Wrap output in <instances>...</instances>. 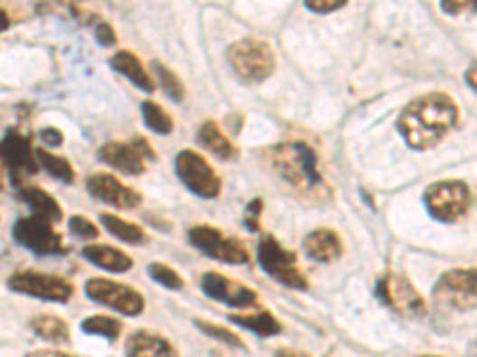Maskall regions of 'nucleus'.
<instances>
[{
    "mask_svg": "<svg viewBox=\"0 0 477 357\" xmlns=\"http://www.w3.org/2000/svg\"><path fill=\"white\" fill-rule=\"evenodd\" d=\"M458 113L454 100L444 93H430L413 100L398 117V132L404 133L406 143L416 151H427L444 139L456 122Z\"/></svg>",
    "mask_w": 477,
    "mask_h": 357,
    "instance_id": "nucleus-1",
    "label": "nucleus"
},
{
    "mask_svg": "<svg viewBox=\"0 0 477 357\" xmlns=\"http://www.w3.org/2000/svg\"><path fill=\"white\" fill-rule=\"evenodd\" d=\"M272 167L286 184H292L294 188H301V191H308L320 184L315 152L304 143H285V146L275 148Z\"/></svg>",
    "mask_w": 477,
    "mask_h": 357,
    "instance_id": "nucleus-2",
    "label": "nucleus"
},
{
    "mask_svg": "<svg viewBox=\"0 0 477 357\" xmlns=\"http://www.w3.org/2000/svg\"><path fill=\"white\" fill-rule=\"evenodd\" d=\"M227 58H229V65H232L234 72L244 81H251V84L266 81L275 72V55H272V48L267 46L266 41H237L229 48Z\"/></svg>",
    "mask_w": 477,
    "mask_h": 357,
    "instance_id": "nucleus-3",
    "label": "nucleus"
},
{
    "mask_svg": "<svg viewBox=\"0 0 477 357\" xmlns=\"http://www.w3.org/2000/svg\"><path fill=\"white\" fill-rule=\"evenodd\" d=\"M425 206L439 222H456L471 207V191L463 181H439L425 191Z\"/></svg>",
    "mask_w": 477,
    "mask_h": 357,
    "instance_id": "nucleus-4",
    "label": "nucleus"
},
{
    "mask_svg": "<svg viewBox=\"0 0 477 357\" xmlns=\"http://www.w3.org/2000/svg\"><path fill=\"white\" fill-rule=\"evenodd\" d=\"M435 300L449 310L477 307V270L446 271L435 286Z\"/></svg>",
    "mask_w": 477,
    "mask_h": 357,
    "instance_id": "nucleus-5",
    "label": "nucleus"
},
{
    "mask_svg": "<svg viewBox=\"0 0 477 357\" xmlns=\"http://www.w3.org/2000/svg\"><path fill=\"white\" fill-rule=\"evenodd\" d=\"M378 293L391 310H397L404 317H423L425 315V300L413 288L411 281H406L401 274H385L378 281Z\"/></svg>",
    "mask_w": 477,
    "mask_h": 357,
    "instance_id": "nucleus-6",
    "label": "nucleus"
},
{
    "mask_svg": "<svg viewBox=\"0 0 477 357\" xmlns=\"http://www.w3.org/2000/svg\"><path fill=\"white\" fill-rule=\"evenodd\" d=\"M258 260L263 270L285 286H289V288H305L304 274L296 270V255L285 251L277 241L266 238L258 248Z\"/></svg>",
    "mask_w": 477,
    "mask_h": 357,
    "instance_id": "nucleus-7",
    "label": "nucleus"
},
{
    "mask_svg": "<svg viewBox=\"0 0 477 357\" xmlns=\"http://www.w3.org/2000/svg\"><path fill=\"white\" fill-rule=\"evenodd\" d=\"M87 296L96 303L122 312V315H129V317H136L144 312V298L139 293L129 286L106 281V279H91L87 284Z\"/></svg>",
    "mask_w": 477,
    "mask_h": 357,
    "instance_id": "nucleus-8",
    "label": "nucleus"
},
{
    "mask_svg": "<svg viewBox=\"0 0 477 357\" xmlns=\"http://www.w3.org/2000/svg\"><path fill=\"white\" fill-rule=\"evenodd\" d=\"M177 174L189 188L201 198H215L220 193V178L210 169L206 160L193 151H184L177 155Z\"/></svg>",
    "mask_w": 477,
    "mask_h": 357,
    "instance_id": "nucleus-9",
    "label": "nucleus"
},
{
    "mask_svg": "<svg viewBox=\"0 0 477 357\" xmlns=\"http://www.w3.org/2000/svg\"><path fill=\"white\" fill-rule=\"evenodd\" d=\"M7 286L13 291L24 293V296L55 300V303H65L72 296V286L67 284L65 279L48 277V274H39V271H20L7 281Z\"/></svg>",
    "mask_w": 477,
    "mask_h": 357,
    "instance_id": "nucleus-10",
    "label": "nucleus"
},
{
    "mask_svg": "<svg viewBox=\"0 0 477 357\" xmlns=\"http://www.w3.org/2000/svg\"><path fill=\"white\" fill-rule=\"evenodd\" d=\"M189 236H192V243L212 260H222V262H229V265H241V262L248 260V252H246L244 245H238L237 241L227 238L225 233H220L218 229L196 226V229H192Z\"/></svg>",
    "mask_w": 477,
    "mask_h": 357,
    "instance_id": "nucleus-11",
    "label": "nucleus"
},
{
    "mask_svg": "<svg viewBox=\"0 0 477 357\" xmlns=\"http://www.w3.org/2000/svg\"><path fill=\"white\" fill-rule=\"evenodd\" d=\"M100 158L119 172L141 174L146 167V160L153 158V152L146 141L134 139L132 143H108L100 148Z\"/></svg>",
    "mask_w": 477,
    "mask_h": 357,
    "instance_id": "nucleus-12",
    "label": "nucleus"
},
{
    "mask_svg": "<svg viewBox=\"0 0 477 357\" xmlns=\"http://www.w3.org/2000/svg\"><path fill=\"white\" fill-rule=\"evenodd\" d=\"M14 238H17V243H22L24 248H29V251L33 252H41V255H51V252L62 251L60 236L51 229V224H48L46 219H20V222L14 224Z\"/></svg>",
    "mask_w": 477,
    "mask_h": 357,
    "instance_id": "nucleus-13",
    "label": "nucleus"
},
{
    "mask_svg": "<svg viewBox=\"0 0 477 357\" xmlns=\"http://www.w3.org/2000/svg\"><path fill=\"white\" fill-rule=\"evenodd\" d=\"M201 288L206 291L208 298L212 300H222L227 305H234V307H248V305H256V293L246 286L237 284V281H229V279L220 277L215 271L206 274L201 279Z\"/></svg>",
    "mask_w": 477,
    "mask_h": 357,
    "instance_id": "nucleus-14",
    "label": "nucleus"
},
{
    "mask_svg": "<svg viewBox=\"0 0 477 357\" xmlns=\"http://www.w3.org/2000/svg\"><path fill=\"white\" fill-rule=\"evenodd\" d=\"M89 193H91L96 200H103L108 206L115 207H136L139 206V193L126 188L125 184H119L115 177H108V174H96V177L89 178Z\"/></svg>",
    "mask_w": 477,
    "mask_h": 357,
    "instance_id": "nucleus-15",
    "label": "nucleus"
},
{
    "mask_svg": "<svg viewBox=\"0 0 477 357\" xmlns=\"http://www.w3.org/2000/svg\"><path fill=\"white\" fill-rule=\"evenodd\" d=\"M0 160L14 172H36L29 141L22 139L20 133H7L5 139L0 141Z\"/></svg>",
    "mask_w": 477,
    "mask_h": 357,
    "instance_id": "nucleus-16",
    "label": "nucleus"
},
{
    "mask_svg": "<svg viewBox=\"0 0 477 357\" xmlns=\"http://www.w3.org/2000/svg\"><path fill=\"white\" fill-rule=\"evenodd\" d=\"M126 357H177V352L165 338L153 336L146 331H136L126 341Z\"/></svg>",
    "mask_w": 477,
    "mask_h": 357,
    "instance_id": "nucleus-17",
    "label": "nucleus"
},
{
    "mask_svg": "<svg viewBox=\"0 0 477 357\" xmlns=\"http://www.w3.org/2000/svg\"><path fill=\"white\" fill-rule=\"evenodd\" d=\"M304 248L313 260H320V262H332L341 255V241L330 229H318V232L308 233Z\"/></svg>",
    "mask_w": 477,
    "mask_h": 357,
    "instance_id": "nucleus-18",
    "label": "nucleus"
},
{
    "mask_svg": "<svg viewBox=\"0 0 477 357\" xmlns=\"http://www.w3.org/2000/svg\"><path fill=\"white\" fill-rule=\"evenodd\" d=\"M84 258L108 271H126L132 267V260L126 258L125 252H119L117 248H110V245H89V248H84Z\"/></svg>",
    "mask_w": 477,
    "mask_h": 357,
    "instance_id": "nucleus-19",
    "label": "nucleus"
},
{
    "mask_svg": "<svg viewBox=\"0 0 477 357\" xmlns=\"http://www.w3.org/2000/svg\"><path fill=\"white\" fill-rule=\"evenodd\" d=\"M199 139L212 155H218L222 160L237 158V148L232 146V141H227V136L220 132V126L215 122H206V124L201 126Z\"/></svg>",
    "mask_w": 477,
    "mask_h": 357,
    "instance_id": "nucleus-20",
    "label": "nucleus"
},
{
    "mask_svg": "<svg viewBox=\"0 0 477 357\" xmlns=\"http://www.w3.org/2000/svg\"><path fill=\"white\" fill-rule=\"evenodd\" d=\"M113 67L117 72H122L126 79H132L134 87L144 88V91H153V81L151 77L146 74L144 65H141L139 60L134 58L132 53H117L113 58Z\"/></svg>",
    "mask_w": 477,
    "mask_h": 357,
    "instance_id": "nucleus-21",
    "label": "nucleus"
},
{
    "mask_svg": "<svg viewBox=\"0 0 477 357\" xmlns=\"http://www.w3.org/2000/svg\"><path fill=\"white\" fill-rule=\"evenodd\" d=\"M22 196L27 200V206L32 207L33 217L46 219V222H58V219L62 217L60 206L46 191H41V188H27Z\"/></svg>",
    "mask_w": 477,
    "mask_h": 357,
    "instance_id": "nucleus-22",
    "label": "nucleus"
},
{
    "mask_svg": "<svg viewBox=\"0 0 477 357\" xmlns=\"http://www.w3.org/2000/svg\"><path fill=\"white\" fill-rule=\"evenodd\" d=\"M234 325L244 326V329L260 334V336H275L279 334V322L272 317L270 312H253V315H234Z\"/></svg>",
    "mask_w": 477,
    "mask_h": 357,
    "instance_id": "nucleus-23",
    "label": "nucleus"
},
{
    "mask_svg": "<svg viewBox=\"0 0 477 357\" xmlns=\"http://www.w3.org/2000/svg\"><path fill=\"white\" fill-rule=\"evenodd\" d=\"M100 219H103V226H106L108 232L113 233L115 238H119V241H125V243H132V245L146 243V236H144V232H141L139 226L129 224V222L115 217V215H103Z\"/></svg>",
    "mask_w": 477,
    "mask_h": 357,
    "instance_id": "nucleus-24",
    "label": "nucleus"
},
{
    "mask_svg": "<svg viewBox=\"0 0 477 357\" xmlns=\"http://www.w3.org/2000/svg\"><path fill=\"white\" fill-rule=\"evenodd\" d=\"M32 326L41 338H46L51 343H65V341H70V329H67L65 322L58 317L33 319Z\"/></svg>",
    "mask_w": 477,
    "mask_h": 357,
    "instance_id": "nucleus-25",
    "label": "nucleus"
},
{
    "mask_svg": "<svg viewBox=\"0 0 477 357\" xmlns=\"http://www.w3.org/2000/svg\"><path fill=\"white\" fill-rule=\"evenodd\" d=\"M36 158H39L41 167L48 169V174H53V177L60 178V181H72L74 178L72 165H70L65 158L51 155V152H46V151H36Z\"/></svg>",
    "mask_w": 477,
    "mask_h": 357,
    "instance_id": "nucleus-26",
    "label": "nucleus"
},
{
    "mask_svg": "<svg viewBox=\"0 0 477 357\" xmlns=\"http://www.w3.org/2000/svg\"><path fill=\"white\" fill-rule=\"evenodd\" d=\"M141 113H144V119H146V124L151 126L153 132H158V133L173 132V119H170V114H167L160 105H155V103L148 100V103L141 105Z\"/></svg>",
    "mask_w": 477,
    "mask_h": 357,
    "instance_id": "nucleus-27",
    "label": "nucleus"
},
{
    "mask_svg": "<svg viewBox=\"0 0 477 357\" xmlns=\"http://www.w3.org/2000/svg\"><path fill=\"white\" fill-rule=\"evenodd\" d=\"M81 329L87 331V334H96V336H103V338L115 341V338L119 336L122 326H119V322H115V319H110V317H91V319H84V322H81Z\"/></svg>",
    "mask_w": 477,
    "mask_h": 357,
    "instance_id": "nucleus-28",
    "label": "nucleus"
},
{
    "mask_svg": "<svg viewBox=\"0 0 477 357\" xmlns=\"http://www.w3.org/2000/svg\"><path fill=\"white\" fill-rule=\"evenodd\" d=\"M153 69H155V74H158L160 84H163V88H165V93L170 96L173 100H182L184 98V87H182V81L174 77L167 67H163L160 62H153Z\"/></svg>",
    "mask_w": 477,
    "mask_h": 357,
    "instance_id": "nucleus-29",
    "label": "nucleus"
},
{
    "mask_svg": "<svg viewBox=\"0 0 477 357\" xmlns=\"http://www.w3.org/2000/svg\"><path fill=\"white\" fill-rule=\"evenodd\" d=\"M148 274L153 277V281H158V284L167 286V288H182L184 286V281L179 279L177 271L165 265H151L148 267Z\"/></svg>",
    "mask_w": 477,
    "mask_h": 357,
    "instance_id": "nucleus-30",
    "label": "nucleus"
},
{
    "mask_svg": "<svg viewBox=\"0 0 477 357\" xmlns=\"http://www.w3.org/2000/svg\"><path fill=\"white\" fill-rule=\"evenodd\" d=\"M196 326H199L201 331H206L208 336L218 338V341H222V343H227V345H234V348H241V345H244L241 338L234 336L232 331L222 329V326H215V325H210V322H201V319H196Z\"/></svg>",
    "mask_w": 477,
    "mask_h": 357,
    "instance_id": "nucleus-31",
    "label": "nucleus"
},
{
    "mask_svg": "<svg viewBox=\"0 0 477 357\" xmlns=\"http://www.w3.org/2000/svg\"><path fill=\"white\" fill-rule=\"evenodd\" d=\"M70 229H72L74 236L80 238H96L98 236V229L89 222V219L84 217H72L70 219Z\"/></svg>",
    "mask_w": 477,
    "mask_h": 357,
    "instance_id": "nucleus-32",
    "label": "nucleus"
},
{
    "mask_svg": "<svg viewBox=\"0 0 477 357\" xmlns=\"http://www.w3.org/2000/svg\"><path fill=\"white\" fill-rule=\"evenodd\" d=\"M344 3L346 0H305V5L311 7L313 13H332V10H337Z\"/></svg>",
    "mask_w": 477,
    "mask_h": 357,
    "instance_id": "nucleus-33",
    "label": "nucleus"
},
{
    "mask_svg": "<svg viewBox=\"0 0 477 357\" xmlns=\"http://www.w3.org/2000/svg\"><path fill=\"white\" fill-rule=\"evenodd\" d=\"M96 36H98V41L103 43V46H113L115 43V32L110 24H98V29H96Z\"/></svg>",
    "mask_w": 477,
    "mask_h": 357,
    "instance_id": "nucleus-34",
    "label": "nucleus"
},
{
    "mask_svg": "<svg viewBox=\"0 0 477 357\" xmlns=\"http://www.w3.org/2000/svg\"><path fill=\"white\" fill-rule=\"evenodd\" d=\"M446 13H458L461 7H475L477 10V0H444L442 3Z\"/></svg>",
    "mask_w": 477,
    "mask_h": 357,
    "instance_id": "nucleus-35",
    "label": "nucleus"
},
{
    "mask_svg": "<svg viewBox=\"0 0 477 357\" xmlns=\"http://www.w3.org/2000/svg\"><path fill=\"white\" fill-rule=\"evenodd\" d=\"M41 139L46 141L48 146H60V143H62V133H60L58 129H43V132H41Z\"/></svg>",
    "mask_w": 477,
    "mask_h": 357,
    "instance_id": "nucleus-36",
    "label": "nucleus"
},
{
    "mask_svg": "<svg viewBox=\"0 0 477 357\" xmlns=\"http://www.w3.org/2000/svg\"><path fill=\"white\" fill-rule=\"evenodd\" d=\"M465 79L471 81V87L477 91V65H472L471 69H468V74H465Z\"/></svg>",
    "mask_w": 477,
    "mask_h": 357,
    "instance_id": "nucleus-37",
    "label": "nucleus"
},
{
    "mask_svg": "<svg viewBox=\"0 0 477 357\" xmlns=\"http://www.w3.org/2000/svg\"><path fill=\"white\" fill-rule=\"evenodd\" d=\"M29 357H70V355L58 352V351H41V352H33V355H29Z\"/></svg>",
    "mask_w": 477,
    "mask_h": 357,
    "instance_id": "nucleus-38",
    "label": "nucleus"
},
{
    "mask_svg": "<svg viewBox=\"0 0 477 357\" xmlns=\"http://www.w3.org/2000/svg\"><path fill=\"white\" fill-rule=\"evenodd\" d=\"M7 27H10V20H7V14L0 10V32H5Z\"/></svg>",
    "mask_w": 477,
    "mask_h": 357,
    "instance_id": "nucleus-39",
    "label": "nucleus"
},
{
    "mask_svg": "<svg viewBox=\"0 0 477 357\" xmlns=\"http://www.w3.org/2000/svg\"><path fill=\"white\" fill-rule=\"evenodd\" d=\"M277 357H308V355H304V352H296V351H282Z\"/></svg>",
    "mask_w": 477,
    "mask_h": 357,
    "instance_id": "nucleus-40",
    "label": "nucleus"
}]
</instances>
